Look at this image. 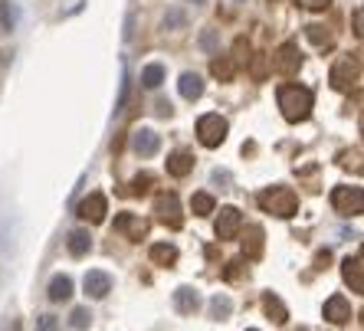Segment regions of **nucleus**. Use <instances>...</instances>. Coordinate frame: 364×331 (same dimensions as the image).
Wrapping results in <instances>:
<instances>
[{
    "label": "nucleus",
    "mask_w": 364,
    "mask_h": 331,
    "mask_svg": "<svg viewBox=\"0 0 364 331\" xmlns=\"http://www.w3.org/2000/svg\"><path fill=\"white\" fill-rule=\"evenodd\" d=\"M132 148H135V154H141V158H154L158 148H161V138H158V131H151V128H138L135 135H132Z\"/></svg>",
    "instance_id": "nucleus-11"
},
{
    "label": "nucleus",
    "mask_w": 364,
    "mask_h": 331,
    "mask_svg": "<svg viewBox=\"0 0 364 331\" xmlns=\"http://www.w3.org/2000/svg\"><path fill=\"white\" fill-rule=\"evenodd\" d=\"M151 263L171 269V266L178 263V249L171 246V243H154V246H151Z\"/></svg>",
    "instance_id": "nucleus-20"
},
{
    "label": "nucleus",
    "mask_w": 364,
    "mask_h": 331,
    "mask_svg": "<svg viewBox=\"0 0 364 331\" xmlns=\"http://www.w3.org/2000/svg\"><path fill=\"white\" fill-rule=\"evenodd\" d=\"M191 207H194L197 217H207V213L213 210V197L210 194H194V200H191Z\"/></svg>",
    "instance_id": "nucleus-27"
},
{
    "label": "nucleus",
    "mask_w": 364,
    "mask_h": 331,
    "mask_svg": "<svg viewBox=\"0 0 364 331\" xmlns=\"http://www.w3.org/2000/svg\"><path fill=\"white\" fill-rule=\"evenodd\" d=\"M305 33H309V40H312V43H318V46H322V43H325V46H328V43H331V36H328V33H322L318 26H309Z\"/></svg>",
    "instance_id": "nucleus-31"
},
{
    "label": "nucleus",
    "mask_w": 364,
    "mask_h": 331,
    "mask_svg": "<svg viewBox=\"0 0 364 331\" xmlns=\"http://www.w3.org/2000/svg\"><path fill=\"white\" fill-rule=\"evenodd\" d=\"M197 138H200L203 148H217L227 138V121L220 119V115H203L200 121H197Z\"/></svg>",
    "instance_id": "nucleus-4"
},
{
    "label": "nucleus",
    "mask_w": 364,
    "mask_h": 331,
    "mask_svg": "<svg viewBox=\"0 0 364 331\" xmlns=\"http://www.w3.org/2000/svg\"><path fill=\"white\" fill-rule=\"evenodd\" d=\"M161 82H164V66L161 63H151V66L141 72V85L144 89H158Z\"/></svg>",
    "instance_id": "nucleus-23"
},
{
    "label": "nucleus",
    "mask_w": 364,
    "mask_h": 331,
    "mask_svg": "<svg viewBox=\"0 0 364 331\" xmlns=\"http://www.w3.org/2000/svg\"><path fill=\"white\" fill-rule=\"evenodd\" d=\"M250 237H243V256L246 259H256V256L263 253V229L259 227H246Z\"/></svg>",
    "instance_id": "nucleus-18"
},
{
    "label": "nucleus",
    "mask_w": 364,
    "mask_h": 331,
    "mask_svg": "<svg viewBox=\"0 0 364 331\" xmlns=\"http://www.w3.org/2000/svg\"><path fill=\"white\" fill-rule=\"evenodd\" d=\"M191 170H194V154L174 151L168 158V174H171V178H184V174H191Z\"/></svg>",
    "instance_id": "nucleus-16"
},
{
    "label": "nucleus",
    "mask_w": 364,
    "mask_h": 331,
    "mask_svg": "<svg viewBox=\"0 0 364 331\" xmlns=\"http://www.w3.org/2000/svg\"><path fill=\"white\" fill-rule=\"evenodd\" d=\"M76 213H79V220H85V223H102L105 220V197L102 194L82 197L79 207H76Z\"/></svg>",
    "instance_id": "nucleus-9"
},
{
    "label": "nucleus",
    "mask_w": 364,
    "mask_h": 331,
    "mask_svg": "<svg viewBox=\"0 0 364 331\" xmlns=\"http://www.w3.org/2000/svg\"><path fill=\"white\" fill-rule=\"evenodd\" d=\"M240 227H243V213H240L237 207H220V217H217V223H213L217 237L220 239H237Z\"/></svg>",
    "instance_id": "nucleus-7"
},
{
    "label": "nucleus",
    "mask_w": 364,
    "mask_h": 331,
    "mask_svg": "<svg viewBox=\"0 0 364 331\" xmlns=\"http://www.w3.org/2000/svg\"><path fill=\"white\" fill-rule=\"evenodd\" d=\"M315 259H318V263H315V269H322V266H328V259H331V253H328V249H322V253L315 256Z\"/></svg>",
    "instance_id": "nucleus-34"
},
{
    "label": "nucleus",
    "mask_w": 364,
    "mask_h": 331,
    "mask_svg": "<svg viewBox=\"0 0 364 331\" xmlns=\"http://www.w3.org/2000/svg\"><path fill=\"white\" fill-rule=\"evenodd\" d=\"M355 79H358V63H351L348 56L335 63V69H331V85L335 89H351Z\"/></svg>",
    "instance_id": "nucleus-12"
},
{
    "label": "nucleus",
    "mask_w": 364,
    "mask_h": 331,
    "mask_svg": "<svg viewBox=\"0 0 364 331\" xmlns=\"http://www.w3.org/2000/svg\"><path fill=\"white\" fill-rule=\"evenodd\" d=\"M151 184H154V178L151 174H138L135 180H132V187H125V190H122V194H148V190H151Z\"/></svg>",
    "instance_id": "nucleus-26"
},
{
    "label": "nucleus",
    "mask_w": 364,
    "mask_h": 331,
    "mask_svg": "<svg viewBox=\"0 0 364 331\" xmlns=\"http://www.w3.org/2000/svg\"><path fill=\"white\" fill-rule=\"evenodd\" d=\"M0 30H14V10H10V4H0Z\"/></svg>",
    "instance_id": "nucleus-30"
},
{
    "label": "nucleus",
    "mask_w": 364,
    "mask_h": 331,
    "mask_svg": "<svg viewBox=\"0 0 364 331\" xmlns=\"http://www.w3.org/2000/svg\"><path fill=\"white\" fill-rule=\"evenodd\" d=\"M200 46L207 53H213V50H217V33H213V30H203V33H200Z\"/></svg>",
    "instance_id": "nucleus-32"
},
{
    "label": "nucleus",
    "mask_w": 364,
    "mask_h": 331,
    "mask_svg": "<svg viewBox=\"0 0 364 331\" xmlns=\"http://www.w3.org/2000/svg\"><path fill=\"white\" fill-rule=\"evenodd\" d=\"M154 213H158V220L171 229H181V223H184L178 194H158V200H154Z\"/></svg>",
    "instance_id": "nucleus-5"
},
{
    "label": "nucleus",
    "mask_w": 364,
    "mask_h": 331,
    "mask_svg": "<svg viewBox=\"0 0 364 331\" xmlns=\"http://www.w3.org/2000/svg\"><path fill=\"white\" fill-rule=\"evenodd\" d=\"M259 210H266V213H272V217H292V213L299 210V197L289 190V187H266V190H259Z\"/></svg>",
    "instance_id": "nucleus-2"
},
{
    "label": "nucleus",
    "mask_w": 364,
    "mask_h": 331,
    "mask_svg": "<svg viewBox=\"0 0 364 331\" xmlns=\"http://www.w3.org/2000/svg\"><path fill=\"white\" fill-rule=\"evenodd\" d=\"M331 207H335L341 217H361L364 190L361 187H335V190H331Z\"/></svg>",
    "instance_id": "nucleus-3"
},
{
    "label": "nucleus",
    "mask_w": 364,
    "mask_h": 331,
    "mask_svg": "<svg viewBox=\"0 0 364 331\" xmlns=\"http://www.w3.org/2000/svg\"><path fill=\"white\" fill-rule=\"evenodd\" d=\"M197 305H200V295H197V289H187V286H181V289L174 292V308H178L181 315H194Z\"/></svg>",
    "instance_id": "nucleus-15"
},
{
    "label": "nucleus",
    "mask_w": 364,
    "mask_h": 331,
    "mask_svg": "<svg viewBox=\"0 0 364 331\" xmlns=\"http://www.w3.org/2000/svg\"><path fill=\"white\" fill-rule=\"evenodd\" d=\"M50 298L53 302H69V298H73V279H69V276H53L50 279Z\"/></svg>",
    "instance_id": "nucleus-19"
},
{
    "label": "nucleus",
    "mask_w": 364,
    "mask_h": 331,
    "mask_svg": "<svg viewBox=\"0 0 364 331\" xmlns=\"http://www.w3.org/2000/svg\"><path fill=\"white\" fill-rule=\"evenodd\" d=\"M341 272H345V282L351 286L355 292H364V269H361V256H348L345 266H341Z\"/></svg>",
    "instance_id": "nucleus-14"
},
{
    "label": "nucleus",
    "mask_w": 364,
    "mask_h": 331,
    "mask_svg": "<svg viewBox=\"0 0 364 331\" xmlns=\"http://www.w3.org/2000/svg\"><path fill=\"white\" fill-rule=\"evenodd\" d=\"M348 315H351V305H348L345 295H331L328 302H325V318H328L331 325H345Z\"/></svg>",
    "instance_id": "nucleus-13"
},
{
    "label": "nucleus",
    "mask_w": 364,
    "mask_h": 331,
    "mask_svg": "<svg viewBox=\"0 0 364 331\" xmlns=\"http://www.w3.org/2000/svg\"><path fill=\"white\" fill-rule=\"evenodd\" d=\"M276 99H279V109L286 115V121H305L312 115V92L305 85H296V82L279 85Z\"/></svg>",
    "instance_id": "nucleus-1"
},
{
    "label": "nucleus",
    "mask_w": 364,
    "mask_h": 331,
    "mask_svg": "<svg viewBox=\"0 0 364 331\" xmlns=\"http://www.w3.org/2000/svg\"><path fill=\"white\" fill-rule=\"evenodd\" d=\"M263 308H266V318H269L272 325H286V305H282L272 292H266L263 295Z\"/></svg>",
    "instance_id": "nucleus-21"
},
{
    "label": "nucleus",
    "mask_w": 364,
    "mask_h": 331,
    "mask_svg": "<svg viewBox=\"0 0 364 331\" xmlns=\"http://www.w3.org/2000/svg\"><path fill=\"white\" fill-rule=\"evenodd\" d=\"M299 66H302V56H299V50L292 43H282L279 53H272V72L292 76V72H299Z\"/></svg>",
    "instance_id": "nucleus-6"
},
{
    "label": "nucleus",
    "mask_w": 364,
    "mask_h": 331,
    "mask_svg": "<svg viewBox=\"0 0 364 331\" xmlns=\"http://www.w3.org/2000/svg\"><path fill=\"white\" fill-rule=\"evenodd\" d=\"M89 249H92V237H89L85 229H73V233H69V253H73V256H85Z\"/></svg>",
    "instance_id": "nucleus-22"
},
{
    "label": "nucleus",
    "mask_w": 364,
    "mask_h": 331,
    "mask_svg": "<svg viewBox=\"0 0 364 331\" xmlns=\"http://www.w3.org/2000/svg\"><path fill=\"white\" fill-rule=\"evenodd\" d=\"M194 4H203V0H194Z\"/></svg>",
    "instance_id": "nucleus-36"
},
{
    "label": "nucleus",
    "mask_w": 364,
    "mask_h": 331,
    "mask_svg": "<svg viewBox=\"0 0 364 331\" xmlns=\"http://www.w3.org/2000/svg\"><path fill=\"white\" fill-rule=\"evenodd\" d=\"M210 312H213V318H230V312H233V302H230L227 295H213L210 298Z\"/></svg>",
    "instance_id": "nucleus-25"
},
{
    "label": "nucleus",
    "mask_w": 364,
    "mask_h": 331,
    "mask_svg": "<svg viewBox=\"0 0 364 331\" xmlns=\"http://www.w3.org/2000/svg\"><path fill=\"white\" fill-rule=\"evenodd\" d=\"M187 17H184V10H168L164 13V26H171V30H178V26H184Z\"/></svg>",
    "instance_id": "nucleus-29"
},
{
    "label": "nucleus",
    "mask_w": 364,
    "mask_h": 331,
    "mask_svg": "<svg viewBox=\"0 0 364 331\" xmlns=\"http://www.w3.org/2000/svg\"><path fill=\"white\" fill-rule=\"evenodd\" d=\"M82 286H85L82 292L89 298H105L109 289H112V276L109 272H102V269H89L85 272V279H82Z\"/></svg>",
    "instance_id": "nucleus-10"
},
{
    "label": "nucleus",
    "mask_w": 364,
    "mask_h": 331,
    "mask_svg": "<svg viewBox=\"0 0 364 331\" xmlns=\"http://www.w3.org/2000/svg\"><path fill=\"white\" fill-rule=\"evenodd\" d=\"M331 0H305V7H312V10H325Z\"/></svg>",
    "instance_id": "nucleus-35"
},
{
    "label": "nucleus",
    "mask_w": 364,
    "mask_h": 331,
    "mask_svg": "<svg viewBox=\"0 0 364 331\" xmlns=\"http://www.w3.org/2000/svg\"><path fill=\"white\" fill-rule=\"evenodd\" d=\"M36 331H60V318L56 315H40L36 318Z\"/></svg>",
    "instance_id": "nucleus-28"
},
{
    "label": "nucleus",
    "mask_w": 364,
    "mask_h": 331,
    "mask_svg": "<svg viewBox=\"0 0 364 331\" xmlns=\"http://www.w3.org/2000/svg\"><path fill=\"white\" fill-rule=\"evenodd\" d=\"M210 72L217 79H233V72H237V63L230 60V56H220V60L210 63Z\"/></svg>",
    "instance_id": "nucleus-24"
},
{
    "label": "nucleus",
    "mask_w": 364,
    "mask_h": 331,
    "mask_svg": "<svg viewBox=\"0 0 364 331\" xmlns=\"http://www.w3.org/2000/svg\"><path fill=\"white\" fill-rule=\"evenodd\" d=\"M73 328H89V312H85V308H76V312H73Z\"/></svg>",
    "instance_id": "nucleus-33"
},
{
    "label": "nucleus",
    "mask_w": 364,
    "mask_h": 331,
    "mask_svg": "<svg viewBox=\"0 0 364 331\" xmlns=\"http://www.w3.org/2000/svg\"><path fill=\"white\" fill-rule=\"evenodd\" d=\"M178 89H181V95H184V99H191V102H194V99H200V95H203V79L197 76V72H184V76H181V82H178Z\"/></svg>",
    "instance_id": "nucleus-17"
},
{
    "label": "nucleus",
    "mask_w": 364,
    "mask_h": 331,
    "mask_svg": "<svg viewBox=\"0 0 364 331\" xmlns=\"http://www.w3.org/2000/svg\"><path fill=\"white\" fill-rule=\"evenodd\" d=\"M115 229H119L125 239H132V243H138V239L148 237V229H151V223L141 220V217H135V213H119L115 217Z\"/></svg>",
    "instance_id": "nucleus-8"
}]
</instances>
